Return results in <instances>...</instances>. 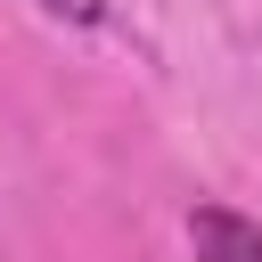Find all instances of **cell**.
Wrapping results in <instances>:
<instances>
[{
  "label": "cell",
  "instance_id": "obj_2",
  "mask_svg": "<svg viewBox=\"0 0 262 262\" xmlns=\"http://www.w3.org/2000/svg\"><path fill=\"white\" fill-rule=\"evenodd\" d=\"M41 8H49V16H66V25H98V8H106V0H41Z\"/></svg>",
  "mask_w": 262,
  "mask_h": 262
},
{
  "label": "cell",
  "instance_id": "obj_1",
  "mask_svg": "<svg viewBox=\"0 0 262 262\" xmlns=\"http://www.w3.org/2000/svg\"><path fill=\"white\" fill-rule=\"evenodd\" d=\"M188 246H196V262H262V221H246L229 205H196Z\"/></svg>",
  "mask_w": 262,
  "mask_h": 262
}]
</instances>
